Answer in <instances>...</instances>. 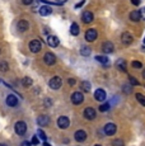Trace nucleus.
Here are the masks:
<instances>
[{
    "instance_id": "obj_30",
    "label": "nucleus",
    "mask_w": 145,
    "mask_h": 146,
    "mask_svg": "<svg viewBox=\"0 0 145 146\" xmlns=\"http://www.w3.org/2000/svg\"><path fill=\"white\" fill-rule=\"evenodd\" d=\"M112 146H125V145H124V141H122L121 139H116V140H113Z\"/></svg>"
},
{
    "instance_id": "obj_48",
    "label": "nucleus",
    "mask_w": 145,
    "mask_h": 146,
    "mask_svg": "<svg viewBox=\"0 0 145 146\" xmlns=\"http://www.w3.org/2000/svg\"><path fill=\"white\" fill-rule=\"evenodd\" d=\"M144 43H145V38H144Z\"/></svg>"
},
{
    "instance_id": "obj_6",
    "label": "nucleus",
    "mask_w": 145,
    "mask_h": 146,
    "mask_svg": "<svg viewBox=\"0 0 145 146\" xmlns=\"http://www.w3.org/2000/svg\"><path fill=\"white\" fill-rule=\"evenodd\" d=\"M103 131H104V133L107 135V136H113L117 131V127L115 123H107V125L104 126V128H103Z\"/></svg>"
},
{
    "instance_id": "obj_44",
    "label": "nucleus",
    "mask_w": 145,
    "mask_h": 146,
    "mask_svg": "<svg viewBox=\"0 0 145 146\" xmlns=\"http://www.w3.org/2000/svg\"><path fill=\"white\" fill-rule=\"evenodd\" d=\"M143 78H144V79H145V70H144V71H143Z\"/></svg>"
},
{
    "instance_id": "obj_10",
    "label": "nucleus",
    "mask_w": 145,
    "mask_h": 146,
    "mask_svg": "<svg viewBox=\"0 0 145 146\" xmlns=\"http://www.w3.org/2000/svg\"><path fill=\"white\" fill-rule=\"evenodd\" d=\"M96 116H97V113H96V109H94V108H92V107H88V108L84 109V117L87 119L92 121V119L96 118Z\"/></svg>"
},
{
    "instance_id": "obj_17",
    "label": "nucleus",
    "mask_w": 145,
    "mask_h": 146,
    "mask_svg": "<svg viewBox=\"0 0 145 146\" xmlns=\"http://www.w3.org/2000/svg\"><path fill=\"white\" fill-rule=\"evenodd\" d=\"M17 28H18L19 32H26L29 28V23L27 21H19L18 23H17Z\"/></svg>"
},
{
    "instance_id": "obj_32",
    "label": "nucleus",
    "mask_w": 145,
    "mask_h": 146,
    "mask_svg": "<svg viewBox=\"0 0 145 146\" xmlns=\"http://www.w3.org/2000/svg\"><path fill=\"white\" fill-rule=\"evenodd\" d=\"M132 67H135V69H141V67H143V64L139 62V61H134V62H132Z\"/></svg>"
},
{
    "instance_id": "obj_46",
    "label": "nucleus",
    "mask_w": 145,
    "mask_h": 146,
    "mask_svg": "<svg viewBox=\"0 0 145 146\" xmlns=\"http://www.w3.org/2000/svg\"><path fill=\"white\" fill-rule=\"evenodd\" d=\"M94 146H101V145H94Z\"/></svg>"
},
{
    "instance_id": "obj_21",
    "label": "nucleus",
    "mask_w": 145,
    "mask_h": 146,
    "mask_svg": "<svg viewBox=\"0 0 145 146\" xmlns=\"http://www.w3.org/2000/svg\"><path fill=\"white\" fill-rule=\"evenodd\" d=\"M130 19L132 22H139L141 19V14L140 12H138V10H132V12L130 13Z\"/></svg>"
},
{
    "instance_id": "obj_37",
    "label": "nucleus",
    "mask_w": 145,
    "mask_h": 146,
    "mask_svg": "<svg viewBox=\"0 0 145 146\" xmlns=\"http://www.w3.org/2000/svg\"><path fill=\"white\" fill-rule=\"evenodd\" d=\"M140 14H141V19H145V7H144V8H141Z\"/></svg>"
},
{
    "instance_id": "obj_41",
    "label": "nucleus",
    "mask_w": 145,
    "mask_h": 146,
    "mask_svg": "<svg viewBox=\"0 0 145 146\" xmlns=\"http://www.w3.org/2000/svg\"><path fill=\"white\" fill-rule=\"evenodd\" d=\"M131 3H132L134 5H139L140 4V0H131Z\"/></svg>"
},
{
    "instance_id": "obj_29",
    "label": "nucleus",
    "mask_w": 145,
    "mask_h": 146,
    "mask_svg": "<svg viewBox=\"0 0 145 146\" xmlns=\"http://www.w3.org/2000/svg\"><path fill=\"white\" fill-rule=\"evenodd\" d=\"M37 135H38V137H40V139L42 140V141H46V140H47V136H46V133H45L42 130H38Z\"/></svg>"
},
{
    "instance_id": "obj_36",
    "label": "nucleus",
    "mask_w": 145,
    "mask_h": 146,
    "mask_svg": "<svg viewBox=\"0 0 145 146\" xmlns=\"http://www.w3.org/2000/svg\"><path fill=\"white\" fill-rule=\"evenodd\" d=\"M84 3H85V0H82V1H79L76 5H75V9H79L80 7H83V5H84Z\"/></svg>"
},
{
    "instance_id": "obj_12",
    "label": "nucleus",
    "mask_w": 145,
    "mask_h": 146,
    "mask_svg": "<svg viewBox=\"0 0 145 146\" xmlns=\"http://www.w3.org/2000/svg\"><path fill=\"white\" fill-rule=\"evenodd\" d=\"M94 99L98 102H104L106 100V92L103 89H97L94 92Z\"/></svg>"
},
{
    "instance_id": "obj_33",
    "label": "nucleus",
    "mask_w": 145,
    "mask_h": 146,
    "mask_svg": "<svg viewBox=\"0 0 145 146\" xmlns=\"http://www.w3.org/2000/svg\"><path fill=\"white\" fill-rule=\"evenodd\" d=\"M130 79V83H131V85H139V81L135 79V78H132V76H130L129 78Z\"/></svg>"
},
{
    "instance_id": "obj_11",
    "label": "nucleus",
    "mask_w": 145,
    "mask_h": 146,
    "mask_svg": "<svg viewBox=\"0 0 145 146\" xmlns=\"http://www.w3.org/2000/svg\"><path fill=\"white\" fill-rule=\"evenodd\" d=\"M121 41H122V43H124V44L129 46V44L132 43L134 37H132V35H131V33H129V32H124V33H122V36H121Z\"/></svg>"
},
{
    "instance_id": "obj_42",
    "label": "nucleus",
    "mask_w": 145,
    "mask_h": 146,
    "mask_svg": "<svg viewBox=\"0 0 145 146\" xmlns=\"http://www.w3.org/2000/svg\"><path fill=\"white\" fill-rule=\"evenodd\" d=\"M68 0H57V4H64V3H66Z\"/></svg>"
},
{
    "instance_id": "obj_28",
    "label": "nucleus",
    "mask_w": 145,
    "mask_h": 146,
    "mask_svg": "<svg viewBox=\"0 0 145 146\" xmlns=\"http://www.w3.org/2000/svg\"><path fill=\"white\" fill-rule=\"evenodd\" d=\"M8 69H9L8 62H5V61H0V70H1L3 72H5V71H8Z\"/></svg>"
},
{
    "instance_id": "obj_4",
    "label": "nucleus",
    "mask_w": 145,
    "mask_h": 146,
    "mask_svg": "<svg viewBox=\"0 0 145 146\" xmlns=\"http://www.w3.org/2000/svg\"><path fill=\"white\" fill-rule=\"evenodd\" d=\"M83 100H84V95H83V93H80V92H74V93L71 94V102H72V104H75V106L82 104Z\"/></svg>"
},
{
    "instance_id": "obj_15",
    "label": "nucleus",
    "mask_w": 145,
    "mask_h": 146,
    "mask_svg": "<svg viewBox=\"0 0 145 146\" xmlns=\"http://www.w3.org/2000/svg\"><path fill=\"white\" fill-rule=\"evenodd\" d=\"M93 19H94V15H93V13L92 12H84L82 14V21L84 22L85 24H88V23H92L93 22Z\"/></svg>"
},
{
    "instance_id": "obj_47",
    "label": "nucleus",
    "mask_w": 145,
    "mask_h": 146,
    "mask_svg": "<svg viewBox=\"0 0 145 146\" xmlns=\"http://www.w3.org/2000/svg\"><path fill=\"white\" fill-rule=\"evenodd\" d=\"M42 1H47V0H42Z\"/></svg>"
},
{
    "instance_id": "obj_35",
    "label": "nucleus",
    "mask_w": 145,
    "mask_h": 146,
    "mask_svg": "<svg viewBox=\"0 0 145 146\" xmlns=\"http://www.w3.org/2000/svg\"><path fill=\"white\" fill-rule=\"evenodd\" d=\"M124 93H126V94L131 93V86L130 85H124Z\"/></svg>"
},
{
    "instance_id": "obj_16",
    "label": "nucleus",
    "mask_w": 145,
    "mask_h": 146,
    "mask_svg": "<svg viewBox=\"0 0 145 146\" xmlns=\"http://www.w3.org/2000/svg\"><path fill=\"white\" fill-rule=\"evenodd\" d=\"M113 48H115V47H113V43L112 42H110V41L104 42V43L102 44V51L104 53H112Z\"/></svg>"
},
{
    "instance_id": "obj_9",
    "label": "nucleus",
    "mask_w": 145,
    "mask_h": 146,
    "mask_svg": "<svg viewBox=\"0 0 145 146\" xmlns=\"http://www.w3.org/2000/svg\"><path fill=\"white\" fill-rule=\"evenodd\" d=\"M74 139H75V141H78V142L85 141V140H87V132H85L84 130H78L76 132L74 133Z\"/></svg>"
},
{
    "instance_id": "obj_43",
    "label": "nucleus",
    "mask_w": 145,
    "mask_h": 146,
    "mask_svg": "<svg viewBox=\"0 0 145 146\" xmlns=\"http://www.w3.org/2000/svg\"><path fill=\"white\" fill-rule=\"evenodd\" d=\"M43 146H51V145H50V144H49V142H46V141H45V144H43Z\"/></svg>"
},
{
    "instance_id": "obj_13",
    "label": "nucleus",
    "mask_w": 145,
    "mask_h": 146,
    "mask_svg": "<svg viewBox=\"0 0 145 146\" xmlns=\"http://www.w3.org/2000/svg\"><path fill=\"white\" fill-rule=\"evenodd\" d=\"M5 102H7V104L9 107H17L18 106V98L14 94H9L7 97V99H5Z\"/></svg>"
},
{
    "instance_id": "obj_45",
    "label": "nucleus",
    "mask_w": 145,
    "mask_h": 146,
    "mask_svg": "<svg viewBox=\"0 0 145 146\" xmlns=\"http://www.w3.org/2000/svg\"><path fill=\"white\" fill-rule=\"evenodd\" d=\"M0 146H8L7 144H0Z\"/></svg>"
},
{
    "instance_id": "obj_18",
    "label": "nucleus",
    "mask_w": 145,
    "mask_h": 146,
    "mask_svg": "<svg viewBox=\"0 0 145 146\" xmlns=\"http://www.w3.org/2000/svg\"><path fill=\"white\" fill-rule=\"evenodd\" d=\"M46 41H47V44L51 46V47H57L59 43H60V42H59V38L56 37V36H49Z\"/></svg>"
},
{
    "instance_id": "obj_5",
    "label": "nucleus",
    "mask_w": 145,
    "mask_h": 146,
    "mask_svg": "<svg viewBox=\"0 0 145 146\" xmlns=\"http://www.w3.org/2000/svg\"><path fill=\"white\" fill-rule=\"evenodd\" d=\"M43 61H45L46 65L51 66V65H54V64L56 62V56H55L52 52H46L45 53V56H43Z\"/></svg>"
},
{
    "instance_id": "obj_27",
    "label": "nucleus",
    "mask_w": 145,
    "mask_h": 146,
    "mask_svg": "<svg viewBox=\"0 0 145 146\" xmlns=\"http://www.w3.org/2000/svg\"><path fill=\"white\" fill-rule=\"evenodd\" d=\"M136 99H138V102L140 103L141 106L145 107V95L140 94V93H136Z\"/></svg>"
},
{
    "instance_id": "obj_31",
    "label": "nucleus",
    "mask_w": 145,
    "mask_h": 146,
    "mask_svg": "<svg viewBox=\"0 0 145 146\" xmlns=\"http://www.w3.org/2000/svg\"><path fill=\"white\" fill-rule=\"evenodd\" d=\"M108 109H110V104H108V103H106V104H102L101 107H99V111H101V112H107Z\"/></svg>"
},
{
    "instance_id": "obj_20",
    "label": "nucleus",
    "mask_w": 145,
    "mask_h": 146,
    "mask_svg": "<svg viewBox=\"0 0 145 146\" xmlns=\"http://www.w3.org/2000/svg\"><path fill=\"white\" fill-rule=\"evenodd\" d=\"M116 67L117 69H120L121 71H126V69H127L126 61H125L124 58H118V60L116 61Z\"/></svg>"
},
{
    "instance_id": "obj_23",
    "label": "nucleus",
    "mask_w": 145,
    "mask_h": 146,
    "mask_svg": "<svg viewBox=\"0 0 145 146\" xmlns=\"http://www.w3.org/2000/svg\"><path fill=\"white\" fill-rule=\"evenodd\" d=\"M90 83H89V81H82V83H80V89H82L83 92H90Z\"/></svg>"
},
{
    "instance_id": "obj_26",
    "label": "nucleus",
    "mask_w": 145,
    "mask_h": 146,
    "mask_svg": "<svg viewBox=\"0 0 145 146\" xmlns=\"http://www.w3.org/2000/svg\"><path fill=\"white\" fill-rule=\"evenodd\" d=\"M22 84H23V86H26V88H29V86L33 84V81H32V79H31L29 76H26V78L22 79Z\"/></svg>"
},
{
    "instance_id": "obj_40",
    "label": "nucleus",
    "mask_w": 145,
    "mask_h": 146,
    "mask_svg": "<svg viewBox=\"0 0 145 146\" xmlns=\"http://www.w3.org/2000/svg\"><path fill=\"white\" fill-rule=\"evenodd\" d=\"M68 83H69V85H74V84H75V79H72V78H70V79L68 80Z\"/></svg>"
},
{
    "instance_id": "obj_22",
    "label": "nucleus",
    "mask_w": 145,
    "mask_h": 146,
    "mask_svg": "<svg viewBox=\"0 0 145 146\" xmlns=\"http://www.w3.org/2000/svg\"><path fill=\"white\" fill-rule=\"evenodd\" d=\"M79 32H80L79 26H78L76 23H72L71 26H70V33H71L72 36H78V35H79Z\"/></svg>"
},
{
    "instance_id": "obj_7",
    "label": "nucleus",
    "mask_w": 145,
    "mask_h": 146,
    "mask_svg": "<svg viewBox=\"0 0 145 146\" xmlns=\"http://www.w3.org/2000/svg\"><path fill=\"white\" fill-rule=\"evenodd\" d=\"M97 37H98V33H97V31L93 29V28H90V29H88L87 32H85V40H87L88 42L96 41Z\"/></svg>"
},
{
    "instance_id": "obj_24",
    "label": "nucleus",
    "mask_w": 145,
    "mask_h": 146,
    "mask_svg": "<svg viewBox=\"0 0 145 146\" xmlns=\"http://www.w3.org/2000/svg\"><path fill=\"white\" fill-rule=\"evenodd\" d=\"M96 61L101 62L102 65H108V58H107V56H101V55L96 56Z\"/></svg>"
},
{
    "instance_id": "obj_8",
    "label": "nucleus",
    "mask_w": 145,
    "mask_h": 146,
    "mask_svg": "<svg viewBox=\"0 0 145 146\" xmlns=\"http://www.w3.org/2000/svg\"><path fill=\"white\" fill-rule=\"evenodd\" d=\"M69 125H70V119L66 116H61L57 118V126L60 128H68Z\"/></svg>"
},
{
    "instance_id": "obj_39",
    "label": "nucleus",
    "mask_w": 145,
    "mask_h": 146,
    "mask_svg": "<svg viewBox=\"0 0 145 146\" xmlns=\"http://www.w3.org/2000/svg\"><path fill=\"white\" fill-rule=\"evenodd\" d=\"M31 145H32V144H31L29 141H23L19 146H31Z\"/></svg>"
},
{
    "instance_id": "obj_1",
    "label": "nucleus",
    "mask_w": 145,
    "mask_h": 146,
    "mask_svg": "<svg viewBox=\"0 0 145 146\" xmlns=\"http://www.w3.org/2000/svg\"><path fill=\"white\" fill-rule=\"evenodd\" d=\"M14 130H15V133L19 135V136H23L24 133L27 132V125L23 122V121H19L14 125Z\"/></svg>"
},
{
    "instance_id": "obj_3",
    "label": "nucleus",
    "mask_w": 145,
    "mask_h": 146,
    "mask_svg": "<svg viewBox=\"0 0 145 146\" xmlns=\"http://www.w3.org/2000/svg\"><path fill=\"white\" fill-rule=\"evenodd\" d=\"M42 50V42L40 40H33L29 43V51L32 53H37Z\"/></svg>"
},
{
    "instance_id": "obj_19",
    "label": "nucleus",
    "mask_w": 145,
    "mask_h": 146,
    "mask_svg": "<svg viewBox=\"0 0 145 146\" xmlns=\"http://www.w3.org/2000/svg\"><path fill=\"white\" fill-rule=\"evenodd\" d=\"M40 15H42V17H46V15H50L52 12V9L50 7H47V5H42V7H40Z\"/></svg>"
},
{
    "instance_id": "obj_2",
    "label": "nucleus",
    "mask_w": 145,
    "mask_h": 146,
    "mask_svg": "<svg viewBox=\"0 0 145 146\" xmlns=\"http://www.w3.org/2000/svg\"><path fill=\"white\" fill-rule=\"evenodd\" d=\"M61 85H63V80H61L60 76H54L51 80L49 81V86L52 89V90H57V89H60Z\"/></svg>"
},
{
    "instance_id": "obj_38",
    "label": "nucleus",
    "mask_w": 145,
    "mask_h": 146,
    "mask_svg": "<svg viewBox=\"0 0 145 146\" xmlns=\"http://www.w3.org/2000/svg\"><path fill=\"white\" fill-rule=\"evenodd\" d=\"M32 1H33V0H22V3H23L24 5H29V4H32Z\"/></svg>"
},
{
    "instance_id": "obj_34",
    "label": "nucleus",
    "mask_w": 145,
    "mask_h": 146,
    "mask_svg": "<svg viewBox=\"0 0 145 146\" xmlns=\"http://www.w3.org/2000/svg\"><path fill=\"white\" fill-rule=\"evenodd\" d=\"M31 144H32V145H38V144H40V141H38V137L37 136H33Z\"/></svg>"
},
{
    "instance_id": "obj_25",
    "label": "nucleus",
    "mask_w": 145,
    "mask_h": 146,
    "mask_svg": "<svg viewBox=\"0 0 145 146\" xmlns=\"http://www.w3.org/2000/svg\"><path fill=\"white\" fill-rule=\"evenodd\" d=\"M90 53H92V50L87 46H84V47L80 48V55L82 56H85V57H87V56H90Z\"/></svg>"
},
{
    "instance_id": "obj_14",
    "label": "nucleus",
    "mask_w": 145,
    "mask_h": 146,
    "mask_svg": "<svg viewBox=\"0 0 145 146\" xmlns=\"http://www.w3.org/2000/svg\"><path fill=\"white\" fill-rule=\"evenodd\" d=\"M37 123H38V126H41V127L49 126V123H50V117L46 116V114H41V116L37 118Z\"/></svg>"
}]
</instances>
